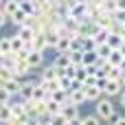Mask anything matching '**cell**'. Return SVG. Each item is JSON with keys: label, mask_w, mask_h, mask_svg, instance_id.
<instances>
[{"label": "cell", "mask_w": 125, "mask_h": 125, "mask_svg": "<svg viewBox=\"0 0 125 125\" xmlns=\"http://www.w3.org/2000/svg\"><path fill=\"white\" fill-rule=\"evenodd\" d=\"M94 114L101 119V121H110L114 114H116V110H114V103H112V99H108V97H103V99H99L97 103H94Z\"/></svg>", "instance_id": "1"}, {"label": "cell", "mask_w": 125, "mask_h": 125, "mask_svg": "<svg viewBox=\"0 0 125 125\" xmlns=\"http://www.w3.org/2000/svg\"><path fill=\"white\" fill-rule=\"evenodd\" d=\"M99 88L103 90V94H105L108 99H112V97H121L123 90H125L121 81H110V79H99Z\"/></svg>", "instance_id": "2"}, {"label": "cell", "mask_w": 125, "mask_h": 125, "mask_svg": "<svg viewBox=\"0 0 125 125\" xmlns=\"http://www.w3.org/2000/svg\"><path fill=\"white\" fill-rule=\"evenodd\" d=\"M35 86H37V79H22V86H20V94L18 97L22 101H33Z\"/></svg>", "instance_id": "3"}, {"label": "cell", "mask_w": 125, "mask_h": 125, "mask_svg": "<svg viewBox=\"0 0 125 125\" xmlns=\"http://www.w3.org/2000/svg\"><path fill=\"white\" fill-rule=\"evenodd\" d=\"M59 77H62V73H59L53 64H48V66H44V68L40 70V77H37V79H40V81H57Z\"/></svg>", "instance_id": "4"}, {"label": "cell", "mask_w": 125, "mask_h": 125, "mask_svg": "<svg viewBox=\"0 0 125 125\" xmlns=\"http://www.w3.org/2000/svg\"><path fill=\"white\" fill-rule=\"evenodd\" d=\"M15 33L22 37V42L26 44V48H29V51H33V42H35V35H37V31H33V29H29V26H22V29H18Z\"/></svg>", "instance_id": "5"}, {"label": "cell", "mask_w": 125, "mask_h": 125, "mask_svg": "<svg viewBox=\"0 0 125 125\" xmlns=\"http://www.w3.org/2000/svg\"><path fill=\"white\" fill-rule=\"evenodd\" d=\"M51 64H53V66H55V68H57L59 73H64V70H68L70 66H75L68 53H59V55H57V57H55V59H53Z\"/></svg>", "instance_id": "6"}, {"label": "cell", "mask_w": 125, "mask_h": 125, "mask_svg": "<svg viewBox=\"0 0 125 125\" xmlns=\"http://www.w3.org/2000/svg\"><path fill=\"white\" fill-rule=\"evenodd\" d=\"M20 86H22V79H18V77H13V79H9V81H0V88L7 90V92L13 94V97L20 94Z\"/></svg>", "instance_id": "7"}, {"label": "cell", "mask_w": 125, "mask_h": 125, "mask_svg": "<svg viewBox=\"0 0 125 125\" xmlns=\"http://www.w3.org/2000/svg\"><path fill=\"white\" fill-rule=\"evenodd\" d=\"M31 73H33V68L29 66V62H26V59H18V66H15L13 75H15L18 79H29Z\"/></svg>", "instance_id": "8"}, {"label": "cell", "mask_w": 125, "mask_h": 125, "mask_svg": "<svg viewBox=\"0 0 125 125\" xmlns=\"http://www.w3.org/2000/svg\"><path fill=\"white\" fill-rule=\"evenodd\" d=\"M62 116L70 123V121H77V119H81V114H79V108L77 105H73V103H66L64 108H62Z\"/></svg>", "instance_id": "9"}, {"label": "cell", "mask_w": 125, "mask_h": 125, "mask_svg": "<svg viewBox=\"0 0 125 125\" xmlns=\"http://www.w3.org/2000/svg\"><path fill=\"white\" fill-rule=\"evenodd\" d=\"M44 55L46 53H40V51H31L29 53V57H26V62H29V66L35 70V68H42L44 66Z\"/></svg>", "instance_id": "10"}, {"label": "cell", "mask_w": 125, "mask_h": 125, "mask_svg": "<svg viewBox=\"0 0 125 125\" xmlns=\"http://www.w3.org/2000/svg\"><path fill=\"white\" fill-rule=\"evenodd\" d=\"M83 90H86V97H88V101H92V103H97L99 99H103V97H105V94H103V90H101L99 86H86Z\"/></svg>", "instance_id": "11"}, {"label": "cell", "mask_w": 125, "mask_h": 125, "mask_svg": "<svg viewBox=\"0 0 125 125\" xmlns=\"http://www.w3.org/2000/svg\"><path fill=\"white\" fill-rule=\"evenodd\" d=\"M18 11H20V0H4V2H2V13H4V15L11 18V15H15Z\"/></svg>", "instance_id": "12"}, {"label": "cell", "mask_w": 125, "mask_h": 125, "mask_svg": "<svg viewBox=\"0 0 125 125\" xmlns=\"http://www.w3.org/2000/svg\"><path fill=\"white\" fill-rule=\"evenodd\" d=\"M13 55V46H11V35H4L0 40V57H9Z\"/></svg>", "instance_id": "13"}, {"label": "cell", "mask_w": 125, "mask_h": 125, "mask_svg": "<svg viewBox=\"0 0 125 125\" xmlns=\"http://www.w3.org/2000/svg\"><path fill=\"white\" fill-rule=\"evenodd\" d=\"M70 103L73 105H83V103H88V97H86V90H73L70 92Z\"/></svg>", "instance_id": "14"}, {"label": "cell", "mask_w": 125, "mask_h": 125, "mask_svg": "<svg viewBox=\"0 0 125 125\" xmlns=\"http://www.w3.org/2000/svg\"><path fill=\"white\" fill-rule=\"evenodd\" d=\"M33 51H40V53H46V51H48V42H46V35H44V33H37V35H35Z\"/></svg>", "instance_id": "15"}, {"label": "cell", "mask_w": 125, "mask_h": 125, "mask_svg": "<svg viewBox=\"0 0 125 125\" xmlns=\"http://www.w3.org/2000/svg\"><path fill=\"white\" fill-rule=\"evenodd\" d=\"M101 64V59H99V55H97V51H88V53H83V64L81 66H99Z\"/></svg>", "instance_id": "16"}, {"label": "cell", "mask_w": 125, "mask_h": 125, "mask_svg": "<svg viewBox=\"0 0 125 125\" xmlns=\"http://www.w3.org/2000/svg\"><path fill=\"white\" fill-rule=\"evenodd\" d=\"M51 99H53V101H57L59 105H66V103H70V92H66V90H62V88H59V90H55V92L51 94Z\"/></svg>", "instance_id": "17"}, {"label": "cell", "mask_w": 125, "mask_h": 125, "mask_svg": "<svg viewBox=\"0 0 125 125\" xmlns=\"http://www.w3.org/2000/svg\"><path fill=\"white\" fill-rule=\"evenodd\" d=\"M11 121H13V110H11V105H0V123L9 125Z\"/></svg>", "instance_id": "18"}, {"label": "cell", "mask_w": 125, "mask_h": 125, "mask_svg": "<svg viewBox=\"0 0 125 125\" xmlns=\"http://www.w3.org/2000/svg\"><path fill=\"white\" fill-rule=\"evenodd\" d=\"M26 20H29V15H26V13L22 11V9H20V11L15 13V15H11V24H13L15 29H22V26L26 24Z\"/></svg>", "instance_id": "19"}, {"label": "cell", "mask_w": 125, "mask_h": 125, "mask_svg": "<svg viewBox=\"0 0 125 125\" xmlns=\"http://www.w3.org/2000/svg\"><path fill=\"white\" fill-rule=\"evenodd\" d=\"M11 46H13V55H18V53L26 51V44L22 42V37H20L18 33H13V35H11Z\"/></svg>", "instance_id": "20"}, {"label": "cell", "mask_w": 125, "mask_h": 125, "mask_svg": "<svg viewBox=\"0 0 125 125\" xmlns=\"http://www.w3.org/2000/svg\"><path fill=\"white\" fill-rule=\"evenodd\" d=\"M112 51H114V48H112L110 44H101V46H97V55H99L101 62H108L110 55H112Z\"/></svg>", "instance_id": "21"}, {"label": "cell", "mask_w": 125, "mask_h": 125, "mask_svg": "<svg viewBox=\"0 0 125 125\" xmlns=\"http://www.w3.org/2000/svg\"><path fill=\"white\" fill-rule=\"evenodd\" d=\"M62 108H64V105H59L57 101L48 99V101H46V112H48V119H51V116H57V114H62Z\"/></svg>", "instance_id": "22"}, {"label": "cell", "mask_w": 125, "mask_h": 125, "mask_svg": "<svg viewBox=\"0 0 125 125\" xmlns=\"http://www.w3.org/2000/svg\"><path fill=\"white\" fill-rule=\"evenodd\" d=\"M18 66V57L15 55H9V57H0V68H9V70H15Z\"/></svg>", "instance_id": "23"}, {"label": "cell", "mask_w": 125, "mask_h": 125, "mask_svg": "<svg viewBox=\"0 0 125 125\" xmlns=\"http://www.w3.org/2000/svg\"><path fill=\"white\" fill-rule=\"evenodd\" d=\"M51 99V94L44 90V86H40V81H37V86H35V94H33V101H48Z\"/></svg>", "instance_id": "24"}, {"label": "cell", "mask_w": 125, "mask_h": 125, "mask_svg": "<svg viewBox=\"0 0 125 125\" xmlns=\"http://www.w3.org/2000/svg\"><path fill=\"white\" fill-rule=\"evenodd\" d=\"M108 79L110 81H123V70L119 66H110L108 68Z\"/></svg>", "instance_id": "25"}, {"label": "cell", "mask_w": 125, "mask_h": 125, "mask_svg": "<svg viewBox=\"0 0 125 125\" xmlns=\"http://www.w3.org/2000/svg\"><path fill=\"white\" fill-rule=\"evenodd\" d=\"M123 59H125V57H123V53L116 48V51H112V55H110L108 64H110V66H121V64H123Z\"/></svg>", "instance_id": "26"}, {"label": "cell", "mask_w": 125, "mask_h": 125, "mask_svg": "<svg viewBox=\"0 0 125 125\" xmlns=\"http://www.w3.org/2000/svg\"><path fill=\"white\" fill-rule=\"evenodd\" d=\"M70 44H73V40H70V37H62L55 51H57V53H70Z\"/></svg>", "instance_id": "27"}, {"label": "cell", "mask_w": 125, "mask_h": 125, "mask_svg": "<svg viewBox=\"0 0 125 125\" xmlns=\"http://www.w3.org/2000/svg\"><path fill=\"white\" fill-rule=\"evenodd\" d=\"M59 88H62V90H66V92H70V90H73V79H70V77H66L64 73H62V77H59Z\"/></svg>", "instance_id": "28"}, {"label": "cell", "mask_w": 125, "mask_h": 125, "mask_svg": "<svg viewBox=\"0 0 125 125\" xmlns=\"http://www.w3.org/2000/svg\"><path fill=\"white\" fill-rule=\"evenodd\" d=\"M112 18H114V22H116L119 29H125V11H114Z\"/></svg>", "instance_id": "29"}, {"label": "cell", "mask_w": 125, "mask_h": 125, "mask_svg": "<svg viewBox=\"0 0 125 125\" xmlns=\"http://www.w3.org/2000/svg\"><path fill=\"white\" fill-rule=\"evenodd\" d=\"M70 53H83V37L73 40V44H70Z\"/></svg>", "instance_id": "30"}, {"label": "cell", "mask_w": 125, "mask_h": 125, "mask_svg": "<svg viewBox=\"0 0 125 125\" xmlns=\"http://www.w3.org/2000/svg\"><path fill=\"white\" fill-rule=\"evenodd\" d=\"M83 125H101V119L97 114H86L83 116Z\"/></svg>", "instance_id": "31"}, {"label": "cell", "mask_w": 125, "mask_h": 125, "mask_svg": "<svg viewBox=\"0 0 125 125\" xmlns=\"http://www.w3.org/2000/svg\"><path fill=\"white\" fill-rule=\"evenodd\" d=\"M48 125H70V123H68L62 114H57V116H51V119H48Z\"/></svg>", "instance_id": "32"}, {"label": "cell", "mask_w": 125, "mask_h": 125, "mask_svg": "<svg viewBox=\"0 0 125 125\" xmlns=\"http://www.w3.org/2000/svg\"><path fill=\"white\" fill-rule=\"evenodd\" d=\"M15 75H13V70H9V68H0V81H9V79H13Z\"/></svg>", "instance_id": "33"}, {"label": "cell", "mask_w": 125, "mask_h": 125, "mask_svg": "<svg viewBox=\"0 0 125 125\" xmlns=\"http://www.w3.org/2000/svg\"><path fill=\"white\" fill-rule=\"evenodd\" d=\"M86 86H99V79L97 77H88L86 79Z\"/></svg>", "instance_id": "34"}, {"label": "cell", "mask_w": 125, "mask_h": 125, "mask_svg": "<svg viewBox=\"0 0 125 125\" xmlns=\"http://www.w3.org/2000/svg\"><path fill=\"white\" fill-rule=\"evenodd\" d=\"M121 116H123V114H119V112H116V114H114V116H112V119H110L108 123H110V125H116V121H119Z\"/></svg>", "instance_id": "35"}, {"label": "cell", "mask_w": 125, "mask_h": 125, "mask_svg": "<svg viewBox=\"0 0 125 125\" xmlns=\"http://www.w3.org/2000/svg\"><path fill=\"white\" fill-rule=\"evenodd\" d=\"M116 11H125V0H116Z\"/></svg>", "instance_id": "36"}, {"label": "cell", "mask_w": 125, "mask_h": 125, "mask_svg": "<svg viewBox=\"0 0 125 125\" xmlns=\"http://www.w3.org/2000/svg\"><path fill=\"white\" fill-rule=\"evenodd\" d=\"M119 103H121V108H125V90H123V94L119 97Z\"/></svg>", "instance_id": "37"}, {"label": "cell", "mask_w": 125, "mask_h": 125, "mask_svg": "<svg viewBox=\"0 0 125 125\" xmlns=\"http://www.w3.org/2000/svg\"><path fill=\"white\" fill-rule=\"evenodd\" d=\"M116 125H125V116H121V119L116 121Z\"/></svg>", "instance_id": "38"}, {"label": "cell", "mask_w": 125, "mask_h": 125, "mask_svg": "<svg viewBox=\"0 0 125 125\" xmlns=\"http://www.w3.org/2000/svg\"><path fill=\"white\" fill-rule=\"evenodd\" d=\"M121 83H123V88H125V75H123V81H121Z\"/></svg>", "instance_id": "39"}]
</instances>
